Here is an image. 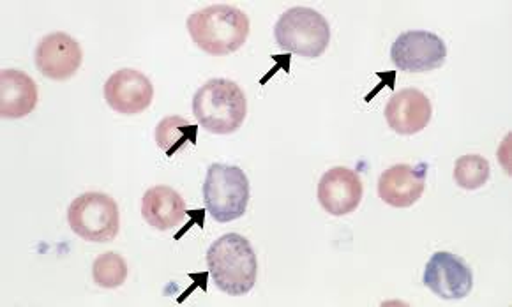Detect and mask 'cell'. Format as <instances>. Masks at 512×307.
Returning a JSON list of instances; mask_svg holds the SVG:
<instances>
[{"label": "cell", "mask_w": 512, "mask_h": 307, "mask_svg": "<svg viewBox=\"0 0 512 307\" xmlns=\"http://www.w3.org/2000/svg\"><path fill=\"white\" fill-rule=\"evenodd\" d=\"M142 216L159 232L172 230L186 218V200L170 186H154L142 198Z\"/></svg>", "instance_id": "cell-15"}, {"label": "cell", "mask_w": 512, "mask_h": 307, "mask_svg": "<svg viewBox=\"0 0 512 307\" xmlns=\"http://www.w3.org/2000/svg\"><path fill=\"white\" fill-rule=\"evenodd\" d=\"M431 115L433 106L430 98L417 89L400 90L385 106L387 126L403 136L421 133L430 124Z\"/></svg>", "instance_id": "cell-13"}, {"label": "cell", "mask_w": 512, "mask_h": 307, "mask_svg": "<svg viewBox=\"0 0 512 307\" xmlns=\"http://www.w3.org/2000/svg\"><path fill=\"white\" fill-rule=\"evenodd\" d=\"M490 163L479 154H467L454 163V182L461 189L475 191L481 189L490 180Z\"/></svg>", "instance_id": "cell-17"}, {"label": "cell", "mask_w": 512, "mask_h": 307, "mask_svg": "<svg viewBox=\"0 0 512 307\" xmlns=\"http://www.w3.org/2000/svg\"><path fill=\"white\" fill-rule=\"evenodd\" d=\"M422 283L444 300L465 299L474 288V274L460 256L438 251L426 263Z\"/></svg>", "instance_id": "cell-8"}, {"label": "cell", "mask_w": 512, "mask_h": 307, "mask_svg": "<svg viewBox=\"0 0 512 307\" xmlns=\"http://www.w3.org/2000/svg\"><path fill=\"white\" fill-rule=\"evenodd\" d=\"M364 188L359 173L336 166L322 175L318 182V202L322 209L341 218L352 214L361 205Z\"/></svg>", "instance_id": "cell-11"}, {"label": "cell", "mask_w": 512, "mask_h": 307, "mask_svg": "<svg viewBox=\"0 0 512 307\" xmlns=\"http://www.w3.org/2000/svg\"><path fill=\"white\" fill-rule=\"evenodd\" d=\"M189 36L195 45L214 57L235 53L249 36V18L241 9L216 4L189 16Z\"/></svg>", "instance_id": "cell-2"}, {"label": "cell", "mask_w": 512, "mask_h": 307, "mask_svg": "<svg viewBox=\"0 0 512 307\" xmlns=\"http://www.w3.org/2000/svg\"><path fill=\"white\" fill-rule=\"evenodd\" d=\"M196 135H198V126L182 119L179 115H170L159 122L154 138L159 149L163 150L168 158H172L186 143L196 145L198 140Z\"/></svg>", "instance_id": "cell-16"}, {"label": "cell", "mask_w": 512, "mask_h": 307, "mask_svg": "<svg viewBox=\"0 0 512 307\" xmlns=\"http://www.w3.org/2000/svg\"><path fill=\"white\" fill-rule=\"evenodd\" d=\"M105 99L113 112L138 115L151 106L154 87L144 73L136 69H119L106 80Z\"/></svg>", "instance_id": "cell-10"}, {"label": "cell", "mask_w": 512, "mask_h": 307, "mask_svg": "<svg viewBox=\"0 0 512 307\" xmlns=\"http://www.w3.org/2000/svg\"><path fill=\"white\" fill-rule=\"evenodd\" d=\"M279 48L304 59H318L331 43V27L311 8H292L279 16L274 27Z\"/></svg>", "instance_id": "cell-4"}, {"label": "cell", "mask_w": 512, "mask_h": 307, "mask_svg": "<svg viewBox=\"0 0 512 307\" xmlns=\"http://www.w3.org/2000/svg\"><path fill=\"white\" fill-rule=\"evenodd\" d=\"M428 165H394L378 179V196L394 209H408L421 200L426 189Z\"/></svg>", "instance_id": "cell-12"}, {"label": "cell", "mask_w": 512, "mask_h": 307, "mask_svg": "<svg viewBox=\"0 0 512 307\" xmlns=\"http://www.w3.org/2000/svg\"><path fill=\"white\" fill-rule=\"evenodd\" d=\"M447 59L444 39L428 30L403 32L391 46L392 64L405 73H428L440 69Z\"/></svg>", "instance_id": "cell-7"}, {"label": "cell", "mask_w": 512, "mask_h": 307, "mask_svg": "<svg viewBox=\"0 0 512 307\" xmlns=\"http://www.w3.org/2000/svg\"><path fill=\"white\" fill-rule=\"evenodd\" d=\"M38 105V85L20 69L0 73V115L4 119H23Z\"/></svg>", "instance_id": "cell-14"}, {"label": "cell", "mask_w": 512, "mask_h": 307, "mask_svg": "<svg viewBox=\"0 0 512 307\" xmlns=\"http://www.w3.org/2000/svg\"><path fill=\"white\" fill-rule=\"evenodd\" d=\"M128 274V262L117 253H103L94 260V265H92L94 283L106 290H113V288L124 285Z\"/></svg>", "instance_id": "cell-18"}, {"label": "cell", "mask_w": 512, "mask_h": 307, "mask_svg": "<svg viewBox=\"0 0 512 307\" xmlns=\"http://www.w3.org/2000/svg\"><path fill=\"white\" fill-rule=\"evenodd\" d=\"M207 267L221 292L241 297L253 290L258 260L253 246L239 233H225L207 249Z\"/></svg>", "instance_id": "cell-1"}, {"label": "cell", "mask_w": 512, "mask_h": 307, "mask_svg": "<svg viewBox=\"0 0 512 307\" xmlns=\"http://www.w3.org/2000/svg\"><path fill=\"white\" fill-rule=\"evenodd\" d=\"M68 223L80 239L105 244L121 230L119 205L105 193H83L69 205Z\"/></svg>", "instance_id": "cell-6"}, {"label": "cell", "mask_w": 512, "mask_h": 307, "mask_svg": "<svg viewBox=\"0 0 512 307\" xmlns=\"http://www.w3.org/2000/svg\"><path fill=\"white\" fill-rule=\"evenodd\" d=\"M193 115L205 131L214 135H232L246 120L248 99L237 83L214 78L196 90Z\"/></svg>", "instance_id": "cell-3"}, {"label": "cell", "mask_w": 512, "mask_h": 307, "mask_svg": "<svg viewBox=\"0 0 512 307\" xmlns=\"http://www.w3.org/2000/svg\"><path fill=\"white\" fill-rule=\"evenodd\" d=\"M34 59L41 75L64 82L73 78L82 66L83 53L75 38L66 32H53L39 41Z\"/></svg>", "instance_id": "cell-9"}, {"label": "cell", "mask_w": 512, "mask_h": 307, "mask_svg": "<svg viewBox=\"0 0 512 307\" xmlns=\"http://www.w3.org/2000/svg\"><path fill=\"white\" fill-rule=\"evenodd\" d=\"M205 209L218 223L242 218L248 210L249 180L239 166L214 163L204 182Z\"/></svg>", "instance_id": "cell-5"}]
</instances>
